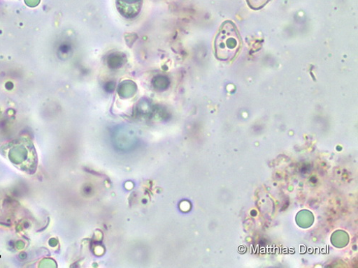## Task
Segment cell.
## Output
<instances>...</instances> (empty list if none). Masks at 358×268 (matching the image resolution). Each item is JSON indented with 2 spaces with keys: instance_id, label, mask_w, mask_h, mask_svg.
Here are the masks:
<instances>
[{
  "instance_id": "1",
  "label": "cell",
  "mask_w": 358,
  "mask_h": 268,
  "mask_svg": "<svg viewBox=\"0 0 358 268\" xmlns=\"http://www.w3.org/2000/svg\"><path fill=\"white\" fill-rule=\"evenodd\" d=\"M242 40L236 25L231 21L224 22L215 40V55L221 61H231L240 52Z\"/></svg>"
},
{
  "instance_id": "2",
  "label": "cell",
  "mask_w": 358,
  "mask_h": 268,
  "mask_svg": "<svg viewBox=\"0 0 358 268\" xmlns=\"http://www.w3.org/2000/svg\"><path fill=\"white\" fill-rule=\"evenodd\" d=\"M142 5V0H117V9L126 17L137 15Z\"/></svg>"
},
{
  "instance_id": "3",
  "label": "cell",
  "mask_w": 358,
  "mask_h": 268,
  "mask_svg": "<svg viewBox=\"0 0 358 268\" xmlns=\"http://www.w3.org/2000/svg\"><path fill=\"white\" fill-rule=\"evenodd\" d=\"M270 0H248V3L251 8L257 10L264 6Z\"/></svg>"
}]
</instances>
